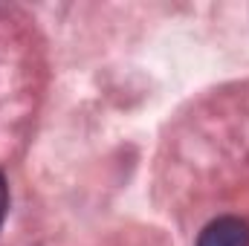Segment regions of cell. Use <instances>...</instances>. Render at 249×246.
<instances>
[{
  "mask_svg": "<svg viewBox=\"0 0 249 246\" xmlns=\"http://www.w3.org/2000/svg\"><path fill=\"white\" fill-rule=\"evenodd\" d=\"M197 246H249V223L235 214H223L203 226Z\"/></svg>",
  "mask_w": 249,
  "mask_h": 246,
  "instance_id": "1",
  "label": "cell"
},
{
  "mask_svg": "<svg viewBox=\"0 0 249 246\" xmlns=\"http://www.w3.org/2000/svg\"><path fill=\"white\" fill-rule=\"evenodd\" d=\"M6 211H9V185H6V177L0 174V229H3Z\"/></svg>",
  "mask_w": 249,
  "mask_h": 246,
  "instance_id": "2",
  "label": "cell"
}]
</instances>
